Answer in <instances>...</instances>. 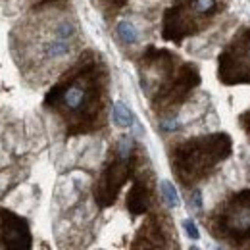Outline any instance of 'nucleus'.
<instances>
[{
    "instance_id": "16",
    "label": "nucleus",
    "mask_w": 250,
    "mask_h": 250,
    "mask_svg": "<svg viewBox=\"0 0 250 250\" xmlns=\"http://www.w3.org/2000/svg\"><path fill=\"white\" fill-rule=\"evenodd\" d=\"M239 124L243 125V129H245V133L250 137V110L249 112H245L241 118H239Z\"/></svg>"
},
{
    "instance_id": "3",
    "label": "nucleus",
    "mask_w": 250,
    "mask_h": 250,
    "mask_svg": "<svg viewBox=\"0 0 250 250\" xmlns=\"http://www.w3.org/2000/svg\"><path fill=\"white\" fill-rule=\"evenodd\" d=\"M233 150V141L227 133H212L187 139L171 148V171L183 187H192L206 179Z\"/></svg>"
},
{
    "instance_id": "14",
    "label": "nucleus",
    "mask_w": 250,
    "mask_h": 250,
    "mask_svg": "<svg viewBox=\"0 0 250 250\" xmlns=\"http://www.w3.org/2000/svg\"><path fill=\"white\" fill-rule=\"evenodd\" d=\"M183 227H185V233H187L192 241H198V239H200V231H198V227L194 225L192 219H185V221H183Z\"/></svg>"
},
{
    "instance_id": "18",
    "label": "nucleus",
    "mask_w": 250,
    "mask_h": 250,
    "mask_svg": "<svg viewBox=\"0 0 250 250\" xmlns=\"http://www.w3.org/2000/svg\"><path fill=\"white\" fill-rule=\"evenodd\" d=\"M177 127H179L177 122H162V129H166V131H173Z\"/></svg>"
},
{
    "instance_id": "10",
    "label": "nucleus",
    "mask_w": 250,
    "mask_h": 250,
    "mask_svg": "<svg viewBox=\"0 0 250 250\" xmlns=\"http://www.w3.org/2000/svg\"><path fill=\"white\" fill-rule=\"evenodd\" d=\"M150 196H152V192H150L148 181L143 175L135 177L133 187L127 192V210H129V214L131 216L146 214L148 208H150Z\"/></svg>"
},
{
    "instance_id": "13",
    "label": "nucleus",
    "mask_w": 250,
    "mask_h": 250,
    "mask_svg": "<svg viewBox=\"0 0 250 250\" xmlns=\"http://www.w3.org/2000/svg\"><path fill=\"white\" fill-rule=\"evenodd\" d=\"M118 35H120V39L124 42H127V44H131V42H135L139 39V33L135 29V25L129 23V21H120L118 23Z\"/></svg>"
},
{
    "instance_id": "1",
    "label": "nucleus",
    "mask_w": 250,
    "mask_h": 250,
    "mask_svg": "<svg viewBox=\"0 0 250 250\" xmlns=\"http://www.w3.org/2000/svg\"><path fill=\"white\" fill-rule=\"evenodd\" d=\"M108 69L96 52H85L46 93L44 108L62 120L65 133H94L106 124Z\"/></svg>"
},
{
    "instance_id": "12",
    "label": "nucleus",
    "mask_w": 250,
    "mask_h": 250,
    "mask_svg": "<svg viewBox=\"0 0 250 250\" xmlns=\"http://www.w3.org/2000/svg\"><path fill=\"white\" fill-rule=\"evenodd\" d=\"M160 192H162V198H164L167 208H177L179 206V194L169 181H166V179L160 181Z\"/></svg>"
},
{
    "instance_id": "11",
    "label": "nucleus",
    "mask_w": 250,
    "mask_h": 250,
    "mask_svg": "<svg viewBox=\"0 0 250 250\" xmlns=\"http://www.w3.org/2000/svg\"><path fill=\"white\" fill-rule=\"evenodd\" d=\"M112 120H114V124L118 125V127H122V129L131 127L133 122H135L131 110L125 106L124 102H114V106H112Z\"/></svg>"
},
{
    "instance_id": "4",
    "label": "nucleus",
    "mask_w": 250,
    "mask_h": 250,
    "mask_svg": "<svg viewBox=\"0 0 250 250\" xmlns=\"http://www.w3.org/2000/svg\"><path fill=\"white\" fill-rule=\"evenodd\" d=\"M208 231L214 239L227 243L233 250L250 247V188L225 198L208 218Z\"/></svg>"
},
{
    "instance_id": "9",
    "label": "nucleus",
    "mask_w": 250,
    "mask_h": 250,
    "mask_svg": "<svg viewBox=\"0 0 250 250\" xmlns=\"http://www.w3.org/2000/svg\"><path fill=\"white\" fill-rule=\"evenodd\" d=\"M169 249V233L166 229L164 219L152 214L145 219L131 241V250H167Z\"/></svg>"
},
{
    "instance_id": "17",
    "label": "nucleus",
    "mask_w": 250,
    "mask_h": 250,
    "mask_svg": "<svg viewBox=\"0 0 250 250\" xmlns=\"http://www.w3.org/2000/svg\"><path fill=\"white\" fill-rule=\"evenodd\" d=\"M190 204L194 210H200L202 208V196H200V190H194L192 196H190Z\"/></svg>"
},
{
    "instance_id": "20",
    "label": "nucleus",
    "mask_w": 250,
    "mask_h": 250,
    "mask_svg": "<svg viewBox=\"0 0 250 250\" xmlns=\"http://www.w3.org/2000/svg\"><path fill=\"white\" fill-rule=\"evenodd\" d=\"M188 250H200V249H198V247H194V245H192V247H190V249H188Z\"/></svg>"
},
{
    "instance_id": "21",
    "label": "nucleus",
    "mask_w": 250,
    "mask_h": 250,
    "mask_svg": "<svg viewBox=\"0 0 250 250\" xmlns=\"http://www.w3.org/2000/svg\"><path fill=\"white\" fill-rule=\"evenodd\" d=\"M218 250H225V249H223V247H218Z\"/></svg>"
},
{
    "instance_id": "6",
    "label": "nucleus",
    "mask_w": 250,
    "mask_h": 250,
    "mask_svg": "<svg viewBox=\"0 0 250 250\" xmlns=\"http://www.w3.org/2000/svg\"><path fill=\"white\" fill-rule=\"evenodd\" d=\"M219 0H177L164 14L162 37L181 42L185 37L200 31V27L218 12Z\"/></svg>"
},
{
    "instance_id": "15",
    "label": "nucleus",
    "mask_w": 250,
    "mask_h": 250,
    "mask_svg": "<svg viewBox=\"0 0 250 250\" xmlns=\"http://www.w3.org/2000/svg\"><path fill=\"white\" fill-rule=\"evenodd\" d=\"M67 0H35V8H62Z\"/></svg>"
},
{
    "instance_id": "8",
    "label": "nucleus",
    "mask_w": 250,
    "mask_h": 250,
    "mask_svg": "<svg viewBox=\"0 0 250 250\" xmlns=\"http://www.w3.org/2000/svg\"><path fill=\"white\" fill-rule=\"evenodd\" d=\"M33 235L29 221L0 206V250H31Z\"/></svg>"
},
{
    "instance_id": "2",
    "label": "nucleus",
    "mask_w": 250,
    "mask_h": 250,
    "mask_svg": "<svg viewBox=\"0 0 250 250\" xmlns=\"http://www.w3.org/2000/svg\"><path fill=\"white\" fill-rule=\"evenodd\" d=\"M139 73L141 87L158 116L175 112L200 85V71L194 63H181L169 50L154 46L141 56Z\"/></svg>"
},
{
    "instance_id": "7",
    "label": "nucleus",
    "mask_w": 250,
    "mask_h": 250,
    "mask_svg": "<svg viewBox=\"0 0 250 250\" xmlns=\"http://www.w3.org/2000/svg\"><path fill=\"white\" fill-rule=\"evenodd\" d=\"M218 77L223 85H250V27L237 33L219 54Z\"/></svg>"
},
{
    "instance_id": "19",
    "label": "nucleus",
    "mask_w": 250,
    "mask_h": 250,
    "mask_svg": "<svg viewBox=\"0 0 250 250\" xmlns=\"http://www.w3.org/2000/svg\"><path fill=\"white\" fill-rule=\"evenodd\" d=\"M104 2H106L110 8H120V6H124L127 0H104Z\"/></svg>"
},
{
    "instance_id": "5",
    "label": "nucleus",
    "mask_w": 250,
    "mask_h": 250,
    "mask_svg": "<svg viewBox=\"0 0 250 250\" xmlns=\"http://www.w3.org/2000/svg\"><path fill=\"white\" fill-rule=\"evenodd\" d=\"M135 167H137L135 143L131 137H122L116 145L114 156L104 166V169L93 188L94 200L100 208H108L118 200L120 190L133 177Z\"/></svg>"
}]
</instances>
